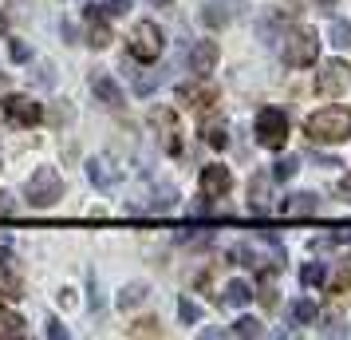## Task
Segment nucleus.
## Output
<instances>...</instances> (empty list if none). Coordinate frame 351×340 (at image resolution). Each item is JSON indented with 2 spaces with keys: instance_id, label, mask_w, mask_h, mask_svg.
<instances>
[{
  "instance_id": "1",
  "label": "nucleus",
  "mask_w": 351,
  "mask_h": 340,
  "mask_svg": "<svg viewBox=\"0 0 351 340\" xmlns=\"http://www.w3.org/2000/svg\"><path fill=\"white\" fill-rule=\"evenodd\" d=\"M304 131H308L312 143H343V139H351V111L348 107H339V103L319 107V111L308 115Z\"/></svg>"
},
{
  "instance_id": "2",
  "label": "nucleus",
  "mask_w": 351,
  "mask_h": 340,
  "mask_svg": "<svg viewBox=\"0 0 351 340\" xmlns=\"http://www.w3.org/2000/svg\"><path fill=\"white\" fill-rule=\"evenodd\" d=\"M127 48H130V60H143V64H154L166 48V40H162V28L154 20H138L127 36Z\"/></svg>"
},
{
  "instance_id": "3",
  "label": "nucleus",
  "mask_w": 351,
  "mask_h": 340,
  "mask_svg": "<svg viewBox=\"0 0 351 340\" xmlns=\"http://www.w3.org/2000/svg\"><path fill=\"white\" fill-rule=\"evenodd\" d=\"M60 198H64V179H60V170L36 166V174L28 179V202H32L36 210H44V206H56Z\"/></svg>"
},
{
  "instance_id": "4",
  "label": "nucleus",
  "mask_w": 351,
  "mask_h": 340,
  "mask_svg": "<svg viewBox=\"0 0 351 340\" xmlns=\"http://www.w3.org/2000/svg\"><path fill=\"white\" fill-rule=\"evenodd\" d=\"M280 40H285V64L288 67L316 64V56H319V36L316 32H308V28H292V32H285Z\"/></svg>"
},
{
  "instance_id": "5",
  "label": "nucleus",
  "mask_w": 351,
  "mask_h": 340,
  "mask_svg": "<svg viewBox=\"0 0 351 340\" xmlns=\"http://www.w3.org/2000/svg\"><path fill=\"white\" fill-rule=\"evenodd\" d=\"M256 143L265 150H280L288 143V115L280 107H261L256 111Z\"/></svg>"
},
{
  "instance_id": "6",
  "label": "nucleus",
  "mask_w": 351,
  "mask_h": 340,
  "mask_svg": "<svg viewBox=\"0 0 351 340\" xmlns=\"http://www.w3.org/2000/svg\"><path fill=\"white\" fill-rule=\"evenodd\" d=\"M44 119V107L28 95H4L0 99V123H16V127H36Z\"/></svg>"
},
{
  "instance_id": "7",
  "label": "nucleus",
  "mask_w": 351,
  "mask_h": 340,
  "mask_svg": "<svg viewBox=\"0 0 351 340\" xmlns=\"http://www.w3.org/2000/svg\"><path fill=\"white\" fill-rule=\"evenodd\" d=\"M348 80H351V67L343 64V60H328V64H319V71H316V91L324 99H335V95H343Z\"/></svg>"
},
{
  "instance_id": "8",
  "label": "nucleus",
  "mask_w": 351,
  "mask_h": 340,
  "mask_svg": "<svg viewBox=\"0 0 351 340\" xmlns=\"http://www.w3.org/2000/svg\"><path fill=\"white\" fill-rule=\"evenodd\" d=\"M146 123H150V131L158 135L162 150H170V155L182 150V139H178V115L170 111V107H154V111L146 115Z\"/></svg>"
},
{
  "instance_id": "9",
  "label": "nucleus",
  "mask_w": 351,
  "mask_h": 340,
  "mask_svg": "<svg viewBox=\"0 0 351 340\" xmlns=\"http://www.w3.org/2000/svg\"><path fill=\"white\" fill-rule=\"evenodd\" d=\"M87 179L95 182L99 190H107L114 182H123V170L114 166L111 155H95V159H87Z\"/></svg>"
},
{
  "instance_id": "10",
  "label": "nucleus",
  "mask_w": 351,
  "mask_h": 340,
  "mask_svg": "<svg viewBox=\"0 0 351 340\" xmlns=\"http://www.w3.org/2000/svg\"><path fill=\"white\" fill-rule=\"evenodd\" d=\"M229 186H233L229 166H206V170H202V194H206L209 202L225 198V194H229Z\"/></svg>"
},
{
  "instance_id": "11",
  "label": "nucleus",
  "mask_w": 351,
  "mask_h": 340,
  "mask_svg": "<svg viewBox=\"0 0 351 340\" xmlns=\"http://www.w3.org/2000/svg\"><path fill=\"white\" fill-rule=\"evenodd\" d=\"M241 4H245V0H209L206 8H202V20H206L209 28H225V24L237 20Z\"/></svg>"
},
{
  "instance_id": "12",
  "label": "nucleus",
  "mask_w": 351,
  "mask_h": 340,
  "mask_svg": "<svg viewBox=\"0 0 351 340\" xmlns=\"http://www.w3.org/2000/svg\"><path fill=\"white\" fill-rule=\"evenodd\" d=\"M217 56H221V52H217L213 40H197L190 48V71L193 76H209V71L217 67Z\"/></svg>"
},
{
  "instance_id": "13",
  "label": "nucleus",
  "mask_w": 351,
  "mask_h": 340,
  "mask_svg": "<svg viewBox=\"0 0 351 340\" xmlns=\"http://www.w3.org/2000/svg\"><path fill=\"white\" fill-rule=\"evenodd\" d=\"M91 91L99 95V103H103V107H111V111H119V107H123V87H119L107 71H95V76H91Z\"/></svg>"
},
{
  "instance_id": "14",
  "label": "nucleus",
  "mask_w": 351,
  "mask_h": 340,
  "mask_svg": "<svg viewBox=\"0 0 351 340\" xmlns=\"http://www.w3.org/2000/svg\"><path fill=\"white\" fill-rule=\"evenodd\" d=\"M319 210V198L308 194V190H300V194H288L285 198V214L288 218H312V214Z\"/></svg>"
},
{
  "instance_id": "15",
  "label": "nucleus",
  "mask_w": 351,
  "mask_h": 340,
  "mask_svg": "<svg viewBox=\"0 0 351 340\" xmlns=\"http://www.w3.org/2000/svg\"><path fill=\"white\" fill-rule=\"evenodd\" d=\"M146 293H150V289H146V281H130L127 289L119 293V301H114V305L123 308V313H130V308H138L146 301Z\"/></svg>"
},
{
  "instance_id": "16",
  "label": "nucleus",
  "mask_w": 351,
  "mask_h": 340,
  "mask_svg": "<svg viewBox=\"0 0 351 340\" xmlns=\"http://www.w3.org/2000/svg\"><path fill=\"white\" fill-rule=\"evenodd\" d=\"M24 337V317L12 308H0V340H20Z\"/></svg>"
},
{
  "instance_id": "17",
  "label": "nucleus",
  "mask_w": 351,
  "mask_h": 340,
  "mask_svg": "<svg viewBox=\"0 0 351 340\" xmlns=\"http://www.w3.org/2000/svg\"><path fill=\"white\" fill-rule=\"evenodd\" d=\"M256 40H261L265 48H272V44L280 40V16H276V12L261 16V24H256Z\"/></svg>"
},
{
  "instance_id": "18",
  "label": "nucleus",
  "mask_w": 351,
  "mask_h": 340,
  "mask_svg": "<svg viewBox=\"0 0 351 340\" xmlns=\"http://www.w3.org/2000/svg\"><path fill=\"white\" fill-rule=\"evenodd\" d=\"M225 305H233V308H245L249 301H253V289L245 285V281H229L225 285V297H221Z\"/></svg>"
},
{
  "instance_id": "19",
  "label": "nucleus",
  "mask_w": 351,
  "mask_h": 340,
  "mask_svg": "<svg viewBox=\"0 0 351 340\" xmlns=\"http://www.w3.org/2000/svg\"><path fill=\"white\" fill-rule=\"evenodd\" d=\"M178 95H182V103H190V107H209L217 99V91L213 87H182Z\"/></svg>"
},
{
  "instance_id": "20",
  "label": "nucleus",
  "mask_w": 351,
  "mask_h": 340,
  "mask_svg": "<svg viewBox=\"0 0 351 340\" xmlns=\"http://www.w3.org/2000/svg\"><path fill=\"white\" fill-rule=\"evenodd\" d=\"M269 182H272V174H253V179H249V194H253L256 210L269 206Z\"/></svg>"
},
{
  "instance_id": "21",
  "label": "nucleus",
  "mask_w": 351,
  "mask_h": 340,
  "mask_svg": "<svg viewBox=\"0 0 351 340\" xmlns=\"http://www.w3.org/2000/svg\"><path fill=\"white\" fill-rule=\"evenodd\" d=\"M288 317H292L296 324H312V321L319 317V308L312 305L308 297H300V301H292V305H288Z\"/></svg>"
},
{
  "instance_id": "22",
  "label": "nucleus",
  "mask_w": 351,
  "mask_h": 340,
  "mask_svg": "<svg viewBox=\"0 0 351 340\" xmlns=\"http://www.w3.org/2000/svg\"><path fill=\"white\" fill-rule=\"evenodd\" d=\"M87 44H91V48H107V44H111V28H107V20H95V16H91Z\"/></svg>"
},
{
  "instance_id": "23",
  "label": "nucleus",
  "mask_w": 351,
  "mask_h": 340,
  "mask_svg": "<svg viewBox=\"0 0 351 340\" xmlns=\"http://www.w3.org/2000/svg\"><path fill=\"white\" fill-rule=\"evenodd\" d=\"M162 80H166V71H158V67H150V71H143V76L134 80V91H138V95H150V91H154V87H158Z\"/></svg>"
},
{
  "instance_id": "24",
  "label": "nucleus",
  "mask_w": 351,
  "mask_h": 340,
  "mask_svg": "<svg viewBox=\"0 0 351 340\" xmlns=\"http://www.w3.org/2000/svg\"><path fill=\"white\" fill-rule=\"evenodd\" d=\"M296 170H300V159H292V155L288 159H276L272 162V182H288Z\"/></svg>"
},
{
  "instance_id": "25",
  "label": "nucleus",
  "mask_w": 351,
  "mask_h": 340,
  "mask_svg": "<svg viewBox=\"0 0 351 340\" xmlns=\"http://www.w3.org/2000/svg\"><path fill=\"white\" fill-rule=\"evenodd\" d=\"M300 277H304V285H308V289H319V285L328 281V269H324L319 261H308V265L300 269Z\"/></svg>"
},
{
  "instance_id": "26",
  "label": "nucleus",
  "mask_w": 351,
  "mask_h": 340,
  "mask_svg": "<svg viewBox=\"0 0 351 340\" xmlns=\"http://www.w3.org/2000/svg\"><path fill=\"white\" fill-rule=\"evenodd\" d=\"M178 317H182L186 324H197V321H202V305L190 301V297H182V301H178Z\"/></svg>"
},
{
  "instance_id": "27",
  "label": "nucleus",
  "mask_w": 351,
  "mask_h": 340,
  "mask_svg": "<svg viewBox=\"0 0 351 340\" xmlns=\"http://www.w3.org/2000/svg\"><path fill=\"white\" fill-rule=\"evenodd\" d=\"M328 40H332L335 48H351V24L335 20V24H332V32H328Z\"/></svg>"
},
{
  "instance_id": "28",
  "label": "nucleus",
  "mask_w": 351,
  "mask_h": 340,
  "mask_svg": "<svg viewBox=\"0 0 351 340\" xmlns=\"http://www.w3.org/2000/svg\"><path fill=\"white\" fill-rule=\"evenodd\" d=\"M225 139H229V135H225V123H217V119H209V123H206V143L221 150V146H225Z\"/></svg>"
},
{
  "instance_id": "29",
  "label": "nucleus",
  "mask_w": 351,
  "mask_h": 340,
  "mask_svg": "<svg viewBox=\"0 0 351 340\" xmlns=\"http://www.w3.org/2000/svg\"><path fill=\"white\" fill-rule=\"evenodd\" d=\"M261 332H265V328H261V324H256L253 317H241V321L233 324V337H245V340H253V337H261Z\"/></svg>"
},
{
  "instance_id": "30",
  "label": "nucleus",
  "mask_w": 351,
  "mask_h": 340,
  "mask_svg": "<svg viewBox=\"0 0 351 340\" xmlns=\"http://www.w3.org/2000/svg\"><path fill=\"white\" fill-rule=\"evenodd\" d=\"M130 337H162V324L154 317H146V321L130 324Z\"/></svg>"
},
{
  "instance_id": "31",
  "label": "nucleus",
  "mask_w": 351,
  "mask_h": 340,
  "mask_svg": "<svg viewBox=\"0 0 351 340\" xmlns=\"http://www.w3.org/2000/svg\"><path fill=\"white\" fill-rule=\"evenodd\" d=\"M174 202H178V190H174V186H170V182H166V186H158V190H154V206H158V210H170Z\"/></svg>"
},
{
  "instance_id": "32",
  "label": "nucleus",
  "mask_w": 351,
  "mask_h": 340,
  "mask_svg": "<svg viewBox=\"0 0 351 340\" xmlns=\"http://www.w3.org/2000/svg\"><path fill=\"white\" fill-rule=\"evenodd\" d=\"M8 56H12L16 64H24V60H32V48H28L24 40H8Z\"/></svg>"
},
{
  "instance_id": "33",
  "label": "nucleus",
  "mask_w": 351,
  "mask_h": 340,
  "mask_svg": "<svg viewBox=\"0 0 351 340\" xmlns=\"http://www.w3.org/2000/svg\"><path fill=\"white\" fill-rule=\"evenodd\" d=\"M123 12H130V0H107L103 4V16H123Z\"/></svg>"
},
{
  "instance_id": "34",
  "label": "nucleus",
  "mask_w": 351,
  "mask_h": 340,
  "mask_svg": "<svg viewBox=\"0 0 351 340\" xmlns=\"http://www.w3.org/2000/svg\"><path fill=\"white\" fill-rule=\"evenodd\" d=\"M319 332H324V337H343V328H339V317H324V321H319Z\"/></svg>"
},
{
  "instance_id": "35",
  "label": "nucleus",
  "mask_w": 351,
  "mask_h": 340,
  "mask_svg": "<svg viewBox=\"0 0 351 340\" xmlns=\"http://www.w3.org/2000/svg\"><path fill=\"white\" fill-rule=\"evenodd\" d=\"M351 285V269L348 265H339V273H335V285H332V293H343Z\"/></svg>"
},
{
  "instance_id": "36",
  "label": "nucleus",
  "mask_w": 351,
  "mask_h": 340,
  "mask_svg": "<svg viewBox=\"0 0 351 340\" xmlns=\"http://www.w3.org/2000/svg\"><path fill=\"white\" fill-rule=\"evenodd\" d=\"M48 337H51V340H64V337H67V328H64L60 321H48Z\"/></svg>"
},
{
  "instance_id": "37",
  "label": "nucleus",
  "mask_w": 351,
  "mask_h": 340,
  "mask_svg": "<svg viewBox=\"0 0 351 340\" xmlns=\"http://www.w3.org/2000/svg\"><path fill=\"white\" fill-rule=\"evenodd\" d=\"M0 214H12V194L8 190H0Z\"/></svg>"
},
{
  "instance_id": "38",
  "label": "nucleus",
  "mask_w": 351,
  "mask_h": 340,
  "mask_svg": "<svg viewBox=\"0 0 351 340\" xmlns=\"http://www.w3.org/2000/svg\"><path fill=\"white\" fill-rule=\"evenodd\" d=\"M60 32H64V40H67V44H75V24H64Z\"/></svg>"
},
{
  "instance_id": "39",
  "label": "nucleus",
  "mask_w": 351,
  "mask_h": 340,
  "mask_svg": "<svg viewBox=\"0 0 351 340\" xmlns=\"http://www.w3.org/2000/svg\"><path fill=\"white\" fill-rule=\"evenodd\" d=\"M339 194H343V198L351 202V182H339Z\"/></svg>"
},
{
  "instance_id": "40",
  "label": "nucleus",
  "mask_w": 351,
  "mask_h": 340,
  "mask_svg": "<svg viewBox=\"0 0 351 340\" xmlns=\"http://www.w3.org/2000/svg\"><path fill=\"white\" fill-rule=\"evenodd\" d=\"M319 4H324V8H332V4H335V0H319Z\"/></svg>"
}]
</instances>
